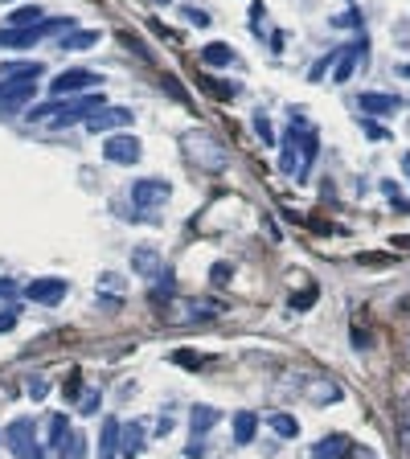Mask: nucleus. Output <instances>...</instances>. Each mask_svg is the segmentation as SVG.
<instances>
[{"label":"nucleus","mask_w":410,"mask_h":459,"mask_svg":"<svg viewBox=\"0 0 410 459\" xmlns=\"http://www.w3.org/2000/svg\"><path fill=\"white\" fill-rule=\"evenodd\" d=\"M255 431H259V414H250V410L234 414V443H250Z\"/></svg>","instance_id":"obj_13"},{"label":"nucleus","mask_w":410,"mask_h":459,"mask_svg":"<svg viewBox=\"0 0 410 459\" xmlns=\"http://www.w3.org/2000/svg\"><path fill=\"white\" fill-rule=\"evenodd\" d=\"M169 181H136L132 184V201L136 205H160V201H169Z\"/></svg>","instance_id":"obj_10"},{"label":"nucleus","mask_w":410,"mask_h":459,"mask_svg":"<svg viewBox=\"0 0 410 459\" xmlns=\"http://www.w3.org/2000/svg\"><path fill=\"white\" fill-rule=\"evenodd\" d=\"M218 418H222V414L214 410V406H193V435H210Z\"/></svg>","instance_id":"obj_17"},{"label":"nucleus","mask_w":410,"mask_h":459,"mask_svg":"<svg viewBox=\"0 0 410 459\" xmlns=\"http://www.w3.org/2000/svg\"><path fill=\"white\" fill-rule=\"evenodd\" d=\"M37 21H42V8H37V4H21V8H12V17H8V25H17V29H21V25H37Z\"/></svg>","instance_id":"obj_19"},{"label":"nucleus","mask_w":410,"mask_h":459,"mask_svg":"<svg viewBox=\"0 0 410 459\" xmlns=\"http://www.w3.org/2000/svg\"><path fill=\"white\" fill-rule=\"evenodd\" d=\"M66 291H70V283H66V279H33V283L25 287V295H29L33 304H46V308H53Z\"/></svg>","instance_id":"obj_7"},{"label":"nucleus","mask_w":410,"mask_h":459,"mask_svg":"<svg viewBox=\"0 0 410 459\" xmlns=\"http://www.w3.org/2000/svg\"><path fill=\"white\" fill-rule=\"evenodd\" d=\"M353 456V439L349 435H328L312 447V459H349Z\"/></svg>","instance_id":"obj_9"},{"label":"nucleus","mask_w":410,"mask_h":459,"mask_svg":"<svg viewBox=\"0 0 410 459\" xmlns=\"http://www.w3.org/2000/svg\"><path fill=\"white\" fill-rule=\"evenodd\" d=\"M4 78H42V62H4L0 66V83Z\"/></svg>","instance_id":"obj_15"},{"label":"nucleus","mask_w":410,"mask_h":459,"mask_svg":"<svg viewBox=\"0 0 410 459\" xmlns=\"http://www.w3.org/2000/svg\"><path fill=\"white\" fill-rule=\"evenodd\" d=\"M29 398H46V381H33L29 386Z\"/></svg>","instance_id":"obj_29"},{"label":"nucleus","mask_w":410,"mask_h":459,"mask_svg":"<svg viewBox=\"0 0 410 459\" xmlns=\"http://www.w3.org/2000/svg\"><path fill=\"white\" fill-rule=\"evenodd\" d=\"M87 87H99V74L94 70H66V74H58L53 83H49V91H53V98H70L74 91H87Z\"/></svg>","instance_id":"obj_6"},{"label":"nucleus","mask_w":410,"mask_h":459,"mask_svg":"<svg viewBox=\"0 0 410 459\" xmlns=\"http://www.w3.org/2000/svg\"><path fill=\"white\" fill-rule=\"evenodd\" d=\"M87 123V132H115V128H132V111L128 107H99L94 115H87L83 119Z\"/></svg>","instance_id":"obj_4"},{"label":"nucleus","mask_w":410,"mask_h":459,"mask_svg":"<svg viewBox=\"0 0 410 459\" xmlns=\"http://www.w3.org/2000/svg\"><path fill=\"white\" fill-rule=\"evenodd\" d=\"M365 132H369V139H386V132H382V123H365Z\"/></svg>","instance_id":"obj_28"},{"label":"nucleus","mask_w":410,"mask_h":459,"mask_svg":"<svg viewBox=\"0 0 410 459\" xmlns=\"http://www.w3.org/2000/svg\"><path fill=\"white\" fill-rule=\"evenodd\" d=\"M402 74H407V78H410V66H402Z\"/></svg>","instance_id":"obj_32"},{"label":"nucleus","mask_w":410,"mask_h":459,"mask_svg":"<svg viewBox=\"0 0 410 459\" xmlns=\"http://www.w3.org/2000/svg\"><path fill=\"white\" fill-rule=\"evenodd\" d=\"M103 160L107 164H136L139 160V139L132 132H119V136L103 139Z\"/></svg>","instance_id":"obj_2"},{"label":"nucleus","mask_w":410,"mask_h":459,"mask_svg":"<svg viewBox=\"0 0 410 459\" xmlns=\"http://www.w3.org/2000/svg\"><path fill=\"white\" fill-rule=\"evenodd\" d=\"M33 94H37V78H4L0 83V111L8 115V111L25 107Z\"/></svg>","instance_id":"obj_3"},{"label":"nucleus","mask_w":410,"mask_h":459,"mask_svg":"<svg viewBox=\"0 0 410 459\" xmlns=\"http://www.w3.org/2000/svg\"><path fill=\"white\" fill-rule=\"evenodd\" d=\"M12 324H17V312H12V308H8V312H0V336H4V332H12Z\"/></svg>","instance_id":"obj_27"},{"label":"nucleus","mask_w":410,"mask_h":459,"mask_svg":"<svg viewBox=\"0 0 410 459\" xmlns=\"http://www.w3.org/2000/svg\"><path fill=\"white\" fill-rule=\"evenodd\" d=\"M37 37H42V21H37V25H21V29H17V25L0 29V46L4 49H29Z\"/></svg>","instance_id":"obj_8"},{"label":"nucleus","mask_w":410,"mask_h":459,"mask_svg":"<svg viewBox=\"0 0 410 459\" xmlns=\"http://www.w3.org/2000/svg\"><path fill=\"white\" fill-rule=\"evenodd\" d=\"M0 295H12V283L8 279H0Z\"/></svg>","instance_id":"obj_30"},{"label":"nucleus","mask_w":410,"mask_h":459,"mask_svg":"<svg viewBox=\"0 0 410 459\" xmlns=\"http://www.w3.org/2000/svg\"><path fill=\"white\" fill-rule=\"evenodd\" d=\"M0 4H12V0H0Z\"/></svg>","instance_id":"obj_33"},{"label":"nucleus","mask_w":410,"mask_h":459,"mask_svg":"<svg viewBox=\"0 0 410 459\" xmlns=\"http://www.w3.org/2000/svg\"><path fill=\"white\" fill-rule=\"evenodd\" d=\"M357 58H361V46H349L345 53H336V62H341V66H336V83H345V78L357 70Z\"/></svg>","instance_id":"obj_18"},{"label":"nucleus","mask_w":410,"mask_h":459,"mask_svg":"<svg viewBox=\"0 0 410 459\" xmlns=\"http://www.w3.org/2000/svg\"><path fill=\"white\" fill-rule=\"evenodd\" d=\"M173 361L185 365V369H201V365H205V361H201L197 353H189V349H177V353H173Z\"/></svg>","instance_id":"obj_25"},{"label":"nucleus","mask_w":410,"mask_h":459,"mask_svg":"<svg viewBox=\"0 0 410 459\" xmlns=\"http://www.w3.org/2000/svg\"><path fill=\"white\" fill-rule=\"evenodd\" d=\"M197 87H201V91H210L214 98H222V103H226V98H234V87H226V83H218V78H205V74L197 78Z\"/></svg>","instance_id":"obj_22"},{"label":"nucleus","mask_w":410,"mask_h":459,"mask_svg":"<svg viewBox=\"0 0 410 459\" xmlns=\"http://www.w3.org/2000/svg\"><path fill=\"white\" fill-rule=\"evenodd\" d=\"M201 62L205 66H230L234 62V49L222 46V42H210V46H201Z\"/></svg>","instance_id":"obj_16"},{"label":"nucleus","mask_w":410,"mask_h":459,"mask_svg":"<svg viewBox=\"0 0 410 459\" xmlns=\"http://www.w3.org/2000/svg\"><path fill=\"white\" fill-rule=\"evenodd\" d=\"M66 435H70V418L66 414H53L49 418V443H62Z\"/></svg>","instance_id":"obj_23"},{"label":"nucleus","mask_w":410,"mask_h":459,"mask_svg":"<svg viewBox=\"0 0 410 459\" xmlns=\"http://www.w3.org/2000/svg\"><path fill=\"white\" fill-rule=\"evenodd\" d=\"M103 103H107L103 94H83V98H49V103H42V107H33V111H29V119H33V123H49V128H66V123H78V119L94 115Z\"/></svg>","instance_id":"obj_1"},{"label":"nucleus","mask_w":410,"mask_h":459,"mask_svg":"<svg viewBox=\"0 0 410 459\" xmlns=\"http://www.w3.org/2000/svg\"><path fill=\"white\" fill-rule=\"evenodd\" d=\"M91 46H99V33H94V29H74V33L58 37V49H62V53H78V49H91Z\"/></svg>","instance_id":"obj_12"},{"label":"nucleus","mask_w":410,"mask_h":459,"mask_svg":"<svg viewBox=\"0 0 410 459\" xmlns=\"http://www.w3.org/2000/svg\"><path fill=\"white\" fill-rule=\"evenodd\" d=\"M160 4H169V0H160Z\"/></svg>","instance_id":"obj_34"},{"label":"nucleus","mask_w":410,"mask_h":459,"mask_svg":"<svg viewBox=\"0 0 410 459\" xmlns=\"http://www.w3.org/2000/svg\"><path fill=\"white\" fill-rule=\"evenodd\" d=\"M402 164H407V177H410V156H407V160H402Z\"/></svg>","instance_id":"obj_31"},{"label":"nucleus","mask_w":410,"mask_h":459,"mask_svg":"<svg viewBox=\"0 0 410 459\" xmlns=\"http://www.w3.org/2000/svg\"><path fill=\"white\" fill-rule=\"evenodd\" d=\"M4 443L17 451L21 459L33 456V447H37V431H33V422L29 418H17V422H8V431H4Z\"/></svg>","instance_id":"obj_5"},{"label":"nucleus","mask_w":410,"mask_h":459,"mask_svg":"<svg viewBox=\"0 0 410 459\" xmlns=\"http://www.w3.org/2000/svg\"><path fill=\"white\" fill-rule=\"evenodd\" d=\"M271 426H275V435H279V439H296V435H300V422H296L291 414H275Z\"/></svg>","instance_id":"obj_20"},{"label":"nucleus","mask_w":410,"mask_h":459,"mask_svg":"<svg viewBox=\"0 0 410 459\" xmlns=\"http://www.w3.org/2000/svg\"><path fill=\"white\" fill-rule=\"evenodd\" d=\"M255 128H259V139H263V144H275V136H271V123H267L263 115L255 119Z\"/></svg>","instance_id":"obj_26"},{"label":"nucleus","mask_w":410,"mask_h":459,"mask_svg":"<svg viewBox=\"0 0 410 459\" xmlns=\"http://www.w3.org/2000/svg\"><path fill=\"white\" fill-rule=\"evenodd\" d=\"M357 107H361L365 115H390V111H398V98L369 91V94H357Z\"/></svg>","instance_id":"obj_11"},{"label":"nucleus","mask_w":410,"mask_h":459,"mask_svg":"<svg viewBox=\"0 0 410 459\" xmlns=\"http://www.w3.org/2000/svg\"><path fill=\"white\" fill-rule=\"evenodd\" d=\"M152 259H156V254H152L148 246H139V250H136V271H139V275H152V267H156Z\"/></svg>","instance_id":"obj_24"},{"label":"nucleus","mask_w":410,"mask_h":459,"mask_svg":"<svg viewBox=\"0 0 410 459\" xmlns=\"http://www.w3.org/2000/svg\"><path fill=\"white\" fill-rule=\"evenodd\" d=\"M123 451H128V456H139V451H144V431H139V422H132V426L123 431Z\"/></svg>","instance_id":"obj_21"},{"label":"nucleus","mask_w":410,"mask_h":459,"mask_svg":"<svg viewBox=\"0 0 410 459\" xmlns=\"http://www.w3.org/2000/svg\"><path fill=\"white\" fill-rule=\"evenodd\" d=\"M115 451H119V422L107 418L103 422V439H99V459H115Z\"/></svg>","instance_id":"obj_14"}]
</instances>
